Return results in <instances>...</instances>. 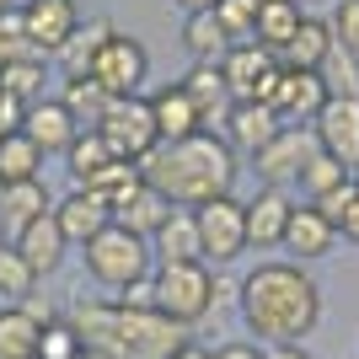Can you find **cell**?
Returning <instances> with one entry per match:
<instances>
[{
	"mask_svg": "<svg viewBox=\"0 0 359 359\" xmlns=\"http://www.w3.org/2000/svg\"><path fill=\"white\" fill-rule=\"evenodd\" d=\"M236 172H241L236 150L225 145V135H210V129H198L188 140H161L140 161V177L156 194H166L172 204H182V210H198L210 198H225L236 188Z\"/></svg>",
	"mask_w": 359,
	"mask_h": 359,
	"instance_id": "cell-2",
	"label": "cell"
},
{
	"mask_svg": "<svg viewBox=\"0 0 359 359\" xmlns=\"http://www.w3.org/2000/svg\"><path fill=\"white\" fill-rule=\"evenodd\" d=\"M140 182H145V177H140V161H107L102 172H97V177L86 182V188H91V194H102L107 204H118V198H129V194H135Z\"/></svg>",
	"mask_w": 359,
	"mask_h": 359,
	"instance_id": "cell-36",
	"label": "cell"
},
{
	"mask_svg": "<svg viewBox=\"0 0 359 359\" xmlns=\"http://www.w3.org/2000/svg\"><path fill=\"white\" fill-rule=\"evenodd\" d=\"M311 156H322L311 123H285V129L252 156V166H257V177H263V188H285V182H295L300 172L311 166Z\"/></svg>",
	"mask_w": 359,
	"mask_h": 359,
	"instance_id": "cell-8",
	"label": "cell"
},
{
	"mask_svg": "<svg viewBox=\"0 0 359 359\" xmlns=\"http://www.w3.org/2000/svg\"><path fill=\"white\" fill-rule=\"evenodd\" d=\"M156 311L172 316L177 327H198L215 311V273L210 263H156Z\"/></svg>",
	"mask_w": 359,
	"mask_h": 359,
	"instance_id": "cell-4",
	"label": "cell"
},
{
	"mask_svg": "<svg viewBox=\"0 0 359 359\" xmlns=\"http://www.w3.org/2000/svg\"><path fill=\"white\" fill-rule=\"evenodd\" d=\"M38 338L43 327L22 306H0V359H38Z\"/></svg>",
	"mask_w": 359,
	"mask_h": 359,
	"instance_id": "cell-29",
	"label": "cell"
},
{
	"mask_svg": "<svg viewBox=\"0 0 359 359\" xmlns=\"http://www.w3.org/2000/svg\"><path fill=\"white\" fill-rule=\"evenodd\" d=\"M236 306H241V322L269 348L300 344L322 322V290L300 263H257L236 285Z\"/></svg>",
	"mask_w": 359,
	"mask_h": 359,
	"instance_id": "cell-1",
	"label": "cell"
},
{
	"mask_svg": "<svg viewBox=\"0 0 359 359\" xmlns=\"http://www.w3.org/2000/svg\"><path fill=\"white\" fill-rule=\"evenodd\" d=\"M150 252L161 257V263H204V241H198V215L194 210H172L166 225L150 236Z\"/></svg>",
	"mask_w": 359,
	"mask_h": 359,
	"instance_id": "cell-19",
	"label": "cell"
},
{
	"mask_svg": "<svg viewBox=\"0 0 359 359\" xmlns=\"http://www.w3.org/2000/svg\"><path fill=\"white\" fill-rule=\"evenodd\" d=\"M32 290H38V273L27 269V257L16 252L11 241H0V295H11L16 306H22Z\"/></svg>",
	"mask_w": 359,
	"mask_h": 359,
	"instance_id": "cell-35",
	"label": "cell"
},
{
	"mask_svg": "<svg viewBox=\"0 0 359 359\" xmlns=\"http://www.w3.org/2000/svg\"><path fill=\"white\" fill-rule=\"evenodd\" d=\"M81 354V338H75V327L65 322V311L54 316V322H43V338H38V359H75Z\"/></svg>",
	"mask_w": 359,
	"mask_h": 359,
	"instance_id": "cell-40",
	"label": "cell"
},
{
	"mask_svg": "<svg viewBox=\"0 0 359 359\" xmlns=\"http://www.w3.org/2000/svg\"><path fill=\"white\" fill-rule=\"evenodd\" d=\"M332 54H338V48H332V27L322 22V16H300V27L285 43L279 65H290V70H327Z\"/></svg>",
	"mask_w": 359,
	"mask_h": 359,
	"instance_id": "cell-22",
	"label": "cell"
},
{
	"mask_svg": "<svg viewBox=\"0 0 359 359\" xmlns=\"http://www.w3.org/2000/svg\"><path fill=\"white\" fill-rule=\"evenodd\" d=\"M113 32H118L113 22H86V27H75L70 43L54 54V60L65 65V81H70V75H91V65H97V54H102V43L113 38Z\"/></svg>",
	"mask_w": 359,
	"mask_h": 359,
	"instance_id": "cell-27",
	"label": "cell"
},
{
	"mask_svg": "<svg viewBox=\"0 0 359 359\" xmlns=\"http://www.w3.org/2000/svg\"><path fill=\"white\" fill-rule=\"evenodd\" d=\"M295 182H300V194H306V204H316V198L338 194L344 182H354V172H348L344 161H332V156H311V166H306Z\"/></svg>",
	"mask_w": 359,
	"mask_h": 359,
	"instance_id": "cell-33",
	"label": "cell"
},
{
	"mask_svg": "<svg viewBox=\"0 0 359 359\" xmlns=\"http://www.w3.org/2000/svg\"><path fill=\"white\" fill-rule=\"evenodd\" d=\"M107 161H118V156H113V145H107V140L97 135V129H81V135H75V145L65 150V166H70L75 188H86V182L97 177V172H102Z\"/></svg>",
	"mask_w": 359,
	"mask_h": 359,
	"instance_id": "cell-31",
	"label": "cell"
},
{
	"mask_svg": "<svg viewBox=\"0 0 359 359\" xmlns=\"http://www.w3.org/2000/svg\"><path fill=\"white\" fill-rule=\"evenodd\" d=\"M295 6H327V0H295Z\"/></svg>",
	"mask_w": 359,
	"mask_h": 359,
	"instance_id": "cell-49",
	"label": "cell"
},
{
	"mask_svg": "<svg viewBox=\"0 0 359 359\" xmlns=\"http://www.w3.org/2000/svg\"><path fill=\"white\" fill-rule=\"evenodd\" d=\"M257 6H263V0H215V16H220V27L231 32V43H252Z\"/></svg>",
	"mask_w": 359,
	"mask_h": 359,
	"instance_id": "cell-38",
	"label": "cell"
},
{
	"mask_svg": "<svg viewBox=\"0 0 359 359\" xmlns=\"http://www.w3.org/2000/svg\"><path fill=\"white\" fill-rule=\"evenodd\" d=\"M172 210H177V204H172L166 194H156L150 182H140L129 198H118V204H113V220H118L123 231H135V236L150 241V236L166 225V215H172Z\"/></svg>",
	"mask_w": 359,
	"mask_h": 359,
	"instance_id": "cell-21",
	"label": "cell"
},
{
	"mask_svg": "<svg viewBox=\"0 0 359 359\" xmlns=\"http://www.w3.org/2000/svg\"><path fill=\"white\" fill-rule=\"evenodd\" d=\"M75 359H107V354H97V348H81V354H75Z\"/></svg>",
	"mask_w": 359,
	"mask_h": 359,
	"instance_id": "cell-48",
	"label": "cell"
},
{
	"mask_svg": "<svg viewBox=\"0 0 359 359\" xmlns=\"http://www.w3.org/2000/svg\"><path fill=\"white\" fill-rule=\"evenodd\" d=\"M182 48L194 54V65H220L236 43H231V32L220 27L215 11H194V16H182Z\"/></svg>",
	"mask_w": 359,
	"mask_h": 359,
	"instance_id": "cell-24",
	"label": "cell"
},
{
	"mask_svg": "<svg viewBox=\"0 0 359 359\" xmlns=\"http://www.w3.org/2000/svg\"><path fill=\"white\" fill-rule=\"evenodd\" d=\"M279 129H285V118L269 102H231L225 107V145L241 150V156H257Z\"/></svg>",
	"mask_w": 359,
	"mask_h": 359,
	"instance_id": "cell-15",
	"label": "cell"
},
{
	"mask_svg": "<svg viewBox=\"0 0 359 359\" xmlns=\"http://www.w3.org/2000/svg\"><path fill=\"white\" fill-rule=\"evenodd\" d=\"M327 27H332V48L359 65V0H338L332 16H327Z\"/></svg>",
	"mask_w": 359,
	"mask_h": 359,
	"instance_id": "cell-37",
	"label": "cell"
},
{
	"mask_svg": "<svg viewBox=\"0 0 359 359\" xmlns=\"http://www.w3.org/2000/svg\"><path fill=\"white\" fill-rule=\"evenodd\" d=\"M43 81H48V54L0 65V86L11 91V97H22V102H38V97H43Z\"/></svg>",
	"mask_w": 359,
	"mask_h": 359,
	"instance_id": "cell-34",
	"label": "cell"
},
{
	"mask_svg": "<svg viewBox=\"0 0 359 359\" xmlns=\"http://www.w3.org/2000/svg\"><path fill=\"white\" fill-rule=\"evenodd\" d=\"M269 359H311V348L306 344H273V348H263Z\"/></svg>",
	"mask_w": 359,
	"mask_h": 359,
	"instance_id": "cell-45",
	"label": "cell"
},
{
	"mask_svg": "<svg viewBox=\"0 0 359 359\" xmlns=\"http://www.w3.org/2000/svg\"><path fill=\"white\" fill-rule=\"evenodd\" d=\"M22 118H27V102L0 86V135H16V129H22Z\"/></svg>",
	"mask_w": 359,
	"mask_h": 359,
	"instance_id": "cell-41",
	"label": "cell"
},
{
	"mask_svg": "<svg viewBox=\"0 0 359 359\" xmlns=\"http://www.w3.org/2000/svg\"><path fill=\"white\" fill-rule=\"evenodd\" d=\"M11 247L27 257V269L43 279V273H54V269L65 263V247H70V241H65L60 220H54V210H48V215H38V220L22 225V231L11 236Z\"/></svg>",
	"mask_w": 359,
	"mask_h": 359,
	"instance_id": "cell-18",
	"label": "cell"
},
{
	"mask_svg": "<svg viewBox=\"0 0 359 359\" xmlns=\"http://www.w3.org/2000/svg\"><path fill=\"white\" fill-rule=\"evenodd\" d=\"M225 86H231V102H269L273 86H279V54H269L263 43H236L220 60Z\"/></svg>",
	"mask_w": 359,
	"mask_h": 359,
	"instance_id": "cell-9",
	"label": "cell"
},
{
	"mask_svg": "<svg viewBox=\"0 0 359 359\" xmlns=\"http://www.w3.org/2000/svg\"><path fill=\"white\" fill-rule=\"evenodd\" d=\"M54 220H60L70 247H86L91 236H102L107 225H113V204L102 194H91V188H75L65 204H54Z\"/></svg>",
	"mask_w": 359,
	"mask_h": 359,
	"instance_id": "cell-16",
	"label": "cell"
},
{
	"mask_svg": "<svg viewBox=\"0 0 359 359\" xmlns=\"http://www.w3.org/2000/svg\"><path fill=\"white\" fill-rule=\"evenodd\" d=\"M177 86L188 91V102L198 107V118H204V123L220 118L225 107H231V86H225V70H220V65H194Z\"/></svg>",
	"mask_w": 359,
	"mask_h": 359,
	"instance_id": "cell-26",
	"label": "cell"
},
{
	"mask_svg": "<svg viewBox=\"0 0 359 359\" xmlns=\"http://www.w3.org/2000/svg\"><path fill=\"white\" fill-rule=\"evenodd\" d=\"M38 166H43V150L32 145L22 129H16V135H0V188H6V182H32Z\"/></svg>",
	"mask_w": 359,
	"mask_h": 359,
	"instance_id": "cell-32",
	"label": "cell"
},
{
	"mask_svg": "<svg viewBox=\"0 0 359 359\" xmlns=\"http://www.w3.org/2000/svg\"><path fill=\"white\" fill-rule=\"evenodd\" d=\"M311 135L322 145V156L359 172V97H327V107L311 118Z\"/></svg>",
	"mask_w": 359,
	"mask_h": 359,
	"instance_id": "cell-11",
	"label": "cell"
},
{
	"mask_svg": "<svg viewBox=\"0 0 359 359\" xmlns=\"http://www.w3.org/2000/svg\"><path fill=\"white\" fill-rule=\"evenodd\" d=\"M332 86H327V70H279V86H273L269 107L279 113L285 123H311L322 107H327Z\"/></svg>",
	"mask_w": 359,
	"mask_h": 359,
	"instance_id": "cell-12",
	"label": "cell"
},
{
	"mask_svg": "<svg viewBox=\"0 0 359 359\" xmlns=\"http://www.w3.org/2000/svg\"><path fill=\"white\" fill-rule=\"evenodd\" d=\"M150 75V54L129 38V32H113L102 43V54H97V65H91V81L118 102V97H140V86H145Z\"/></svg>",
	"mask_w": 359,
	"mask_h": 359,
	"instance_id": "cell-10",
	"label": "cell"
},
{
	"mask_svg": "<svg viewBox=\"0 0 359 359\" xmlns=\"http://www.w3.org/2000/svg\"><path fill=\"white\" fill-rule=\"evenodd\" d=\"M97 135L113 145L118 161H145L150 150L161 145L156 118H150V97H118V102L107 107V118L97 123Z\"/></svg>",
	"mask_w": 359,
	"mask_h": 359,
	"instance_id": "cell-7",
	"label": "cell"
},
{
	"mask_svg": "<svg viewBox=\"0 0 359 359\" xmlns=\"http://www.w3.org/2000/svg\"><path fill=\"white\" fill-rule=\"evenodd\" d=\"M22 135L43 150V156H65V150L75 145V135H81V123L70 118V107H65L60 97H38V102H27Z\"/></svg>",
	"mask_w": 359,
	"mask_h": 359,
	"instance_id": "cell-13",
	"label": "cell"
},
{
	"mask_svg": "<svg viewBox=\"0 0 359 359\" xmlns=\"http://www.w3.org/2000/svg\"><path fill=\"white\" fill-rule=\"evenodd\" d=\"M22 27H27L38 54H60L70 43V32L81 27V16H75V0H27L22 6Z\"/></svg>",
	"mask_w": 359,
	"mask_h": 359,
	"instance_id": "cell-14",
	"label": "cell"
},
{
	"mask_svg": "<svg viewBox=\"0 0 359 359\" xmlns=\"http://www.w3.org/2000/svg\"><path fill=\"white\" fill-rule=\"evenodd\" d=\"M6 11H11V0H0V16H6Z\"/></svg>",
	"mask_w": 359,
	"mask_h": 359,
	"instance_id": "cell-50",
	"label": "cell"
},
{
	"mask_svg": "<svg viewBox=\"0 0 359 359\" xmlns=\"http://www.w3.org/2000/svg\"><path fill=\"white\" fill-rule=\"evenodd\" d=\"M118 306V300H113ZM194 344L188 327H177L161 311H123L118 306V332H113V359H177Z\"/></svg>",
	"mask_w": 359,
	"mask_h": 359,
	"instance_id": "cell-5",
	"label": "cell"
},
{
	"mask_svg": "<svg viewBox=\"0 0 359 359\" xmlns=\"http://www.w3.org/2000/svg\"><path fill=\"white\" fill-rule=\"evenodd\" d=\"M65 107H70V118L81 123V129H97V123L107 118V107H113V97H107L91 75H70L65 81V97H60Z\"/></svg>",
	"mask_w": 359,
	"mask_h": 359,
	"instance_id": "cell-30",
	"label": "cell"
},
{
	"mask_svg": "<svg viewBox=\"0 0 359 359\" xmlns=\"http://www.w3.org/2000/svg\"><path fill=\"white\" fill-rule=\"evenodd\" d=\"M118 306H123V311H156V285H150V279L129 285V290L118 295Z\"/></svg>",
	"mask_w": 359,
	"mask_h": 359,
	"instance_id": "cell-42",
	"label": "cell"
},
{
	"mask_svg": "<svg viewBox=\"0 0 359 359\" xmlns=\"http://www.w3.org/2000/svg\"><path fill=\"white\" fill-rule=\"evenodd\" d=\"M172 6H182L188 16H194V11H215V0H172Z\"/></svg>",
	"mask_w": 359,
	"mask_h": 359,
	"instance_id": "cell-46",
	"label": "cell"
},
{
	"mask_svg": "<svg viewBox=\"0 0 359 359\" xmlns=\"http://www.w3.org/2000/svg\"><path fill=\"white\" fill-rule=\"evenodd\" d=\"M150 118H156V135L161 140H188L204 129V118H198V107L188 102V91L182 86H161L156 97H150Z\"/></svg>",
	"mask_w": 359,
	"mask_h": 359,
	"instance_id": "cell-23",
	"label": "cell"
},
{
	"mask_svg": "<svg viewBox=\"0 0 359 359\" xmlns=\"http://www.w3.org/2000/svg\"><path fill=\"white\" fill-rule=\"evenodd\" d=\"M300 6L295 0H263L257 6V32H252V43H263L269 54H285V43L295 38V27H300Z\"/></svg>",
	"mask_w": 359,
	"mask_h": 359,
	"instance_id": "cell-28",
	"label": "cell"
},
{
	"mask_svg": "<svg viewBox=\"0 0 359 359\" xmlns=\"http://www.w3.org/2000/svg\"><path fill=\"white\" fill-rule=\"evenodd\" d=\"M215 359H269V354H263L257 344H241V338H236V344H220V348H215Z\"/></svg>",
	"mask_w": 359,
	"mask_h": 359,
	"instance_id": "cell-44",
	"label": "cell"
},
{
	"mask_svg": "<svg viewBox=\"0 0 359 359\" xmlns=\"http://www.w3.org/2000/svg\"><path fill=\"white\" fill-rule=\"evenodd\" d=\"M48 210H54V198H48L43 177H32V182H6V188H0V225H11V236H16L27 220L48 215Z\"/></svg>",
	"mask_w": 359,
	"mask_h": 359,
	"instance_id": "cell-25",
	"label": "cell"
},
{
	"mask_svg": "<svg viewBox=\"0 0 359 359\" xmlns=\"http://www.w3.org/2000/svg\"><path fill=\"white\" fill-rule=\"evenodd\" d=\"M177 359H215V348H204V344H188Z\"/></svg>",
	"mask_w": 359,
	"mask_h": 359,
	"instance_id": "cell-47",
	"label": "cell"
},
{
	"mask_svg": "<svg viewBox=\"0 0 359 359\" xmlns=\"http://www.w3.org/2000/svg\"><path fill=\"white\" fill-rule=\"evenodd\" d=\"M332 241H338V231H332V220L322 210H311V204H295L290 210V225H285V247L300 257V263H311V257H327Z\"/></svg>",
	"mask_w": 359,
	"mask_h": 359,
	"instance_id": "cell-20",
	"label": "cell"
},
{
	"mask_svg": "<svg viewBox=\"0 0 359 359\" xmlns=\"http://www.w3.org/2000/svg\"><path fill=\"white\" fill-rule=\"evenodd\" d=\"M81 257H86V273L97 279L102 290H129L140 285V279H150L156 273V252H150V241L135 236V231H123L118 220L107 225L102 236H91L86 247H81Z\"/></svg>",
	"mask_w": 359,
	"mask_h": 359,
	"instance_id": "cell-3",
	"label": "cell"
},
{
	"mask_svg": "<svg viewBox=\"0 0 359 359\" xmlns=\"http://www.w3.org/2000/svg\"><path fill=\"white\" fill-rule=\"evenodd\" d=\"M38 48H32V38H27V27H22V11H6L0 16V65H16V60H32Z\"/></svg>",
	"mask_w": 359,
	"mask_h": 359,
	"instance_id": "cell-39",
	"label": "cell"
},
{
	"mask_svg": "<svg viewBox=\"0 0 359 359\" xmlns=\"http://www.w3.org/2000/svg\"><path fill=\"white\" fill-rule=\"evenodd\" d=\"M290 194L285 188H257V198H247V247L269 252L285 247V225H290Z\"/></svg>",
	"mask_w": 359,
	"mask_h": 359,
	"instance_id": "cell-17",
	"label": "cell"
},
{
	"mask_svg": "<svg viewBox=\"0 0 359 359\" xmlns=\"http://www.w3.org/2000/svg\"><path fill=\"white\" fill-rule=\"evenodd\" d=\"M354 182H359V172H354Z\"/></svg>",
	"mask_w": 359,
	"mask_h": 359,
	"instance_id": "cell-51",
	"label": "cell"
},
{
	"mask_svg": "<svg viewBox=\"0 0 359 359\" xmlns=\"http://www.w3.org/2000/svg\"><path fill=\"white\" fill-rule=\"evenodd\" d=\"M198 241H204V263L225 269V263H236L247 252V204L236 194L225 198H210V204H198Z\"/></svg>",
	"mask_w": 359,
	"mask_h": 359,
	"instance_id": "cell-6",
	"label": "cell"
},
{
	"mask_svg": "<svg viewBox=\"0 0 359 359\" xmlns=\"http://www.w3.org/2000/svg\"><path fill=\"white\" fill-rule=\"evenodd\" d=\"M332 225H338V236H348V241H359V194H354V198H348V210H344V215H338V220H332Z\"/></svg>",
	"mask_w": 359,
	"mask_h": 359,
	"instance_id": "cell-43",
	"label": "cell"
}]
</instances>
